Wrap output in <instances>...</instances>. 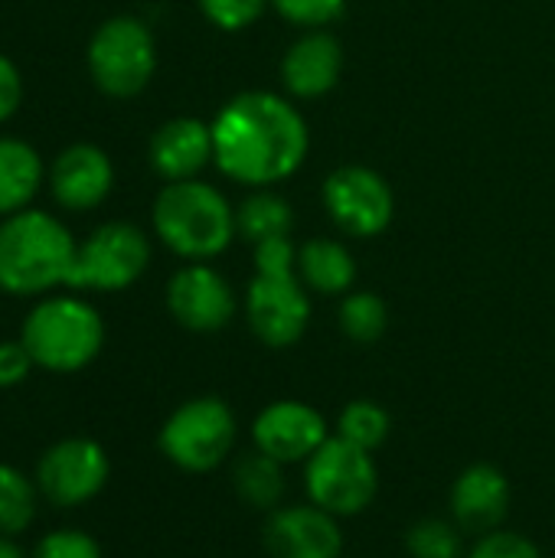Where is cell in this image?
<instances>
[{"label":"cell","mask_w":555,"mask_h":558,"mask_svg":"<svg viewBox=\"0 0 555 558\" xmlns=\"http://www.w3.org/2000/svg\"><path fill=\"white\" fill-rule=\"evenodd\" d=\"M389 428H393L389 412H386L379 402H370V399L350 402V405L340 412V418H337V435H340L343 441H350V445L370 451V454L389 438Z\"/></svg>","instance_id":"cell-25"},{"label":"cell","mask_w":555,"mask_h":558,"mask_svg":"<svg viewBox=\"0 0 555 558\" xmlns=\"http://www.w3.org/2000/svg\"><path fill=\"white\" fill-rule=\"evenodd\" d=\"M150 265V242L131 222H105L75 248L65 288L114 294L131 288Z\"/></svg>","instance_id":"cell-9"},{"label":"cell","mask_w":555,"mask_h":558,"mask_svg":"<svg viewBox=\"0 0 555 558\" xmlns=\"http://www.w3.org/2000/svg\"><path fill=\"white\" fill-rule=\"evenodd\" d=\"M39 487L23 471L0 464V536H23L39 513Z\"/></svg>","instance_id":"cell-23"},{"label":"cell","mask_w":555,"mask_h":558,"mask_svg":"<svg viewBox=\"0 0 555 558\" xmlns=\"http://www.w3.org/2000/svg\"><path fill=\"white\" fill-rule=\"evenodd\" d=\"M111 477V461L105 448L92 438H62L49 445L33 471L39 497L59 510L82 507L95 500Z\"/></svg>","instance_id":"cell-11"},{"label":"cell","mask_w":555,"mask_h":558,"mask_svg":"<svg viewBox=\"0 0 555 558\" xmlns=\"http://www.w3.org/2000/svg\"><path fill=\"white\" fill-rule=\"evenodd\" d=\"M0 558H29V556L20 549V543H16V539H10V536H0Z\"/></svg>","instance_id":"cell-33"},{"label":"cell","mask_w":555,"mask_h":558,"mask_svg":"<svg viewBox=\"0 0 555 558\" xmlns=\"http://www.w3.org/2000/svg\"><path fill=\"white\" fill-rule=\"evenodd\" d=\"M406 549L412 558H461V536L445 520H422L409 530Z\"/></svg>","instance_id":"cell-26"},{"label":"cell","mask_w":555,"mask_h":558,"mask_svg":"<svg viewBox=\"0 0 555 558\" xmlns=\"http://www.w3.org/2000/svg\"><path fill=\"white\" fill-rule=\"evenodd\" d=\"M272 0H200L203 16L222 33H242L262 20Z\"/></svg>","instance_id":"cell-27"},{"label":"cell","mask_w":555,"mask_h":558,"mask_svg":"<svg viewBox=\"0 0 555 558\" xmlns=\"http://www.w3.org/2000/svg\"><path fill=\"white\" fill-rule=\"evenodd\" d=\"M468 558H543V553L536 549V543H530L520 533L494 530V533L481 536V543Z\"/></svg>","instance_id":"cell-30"},{"label":"cell","mask_w":555,"mask_h":558,"mask_svg":"<svg viewBox=\"0 0 555 558\" xmlns=\"http://www.w3.org/2000/svg\"><path fill=\"white\" fill-rule=\"evenodd\" d=\"M232 484L236 494L252 507V510H278L285 490H288V477H285V464L268 458L265 451H249L236 461L232 468Z\"/></svg>","instance_id":"cell-22"},{"label":"cell","mask_w":555,"mask_h":558,"mask_svg":"<svg viewBox=\"0 0 555 558\" xmlns=\"http://www.w3.org/2000/svg\"><path fill=\"white\" fill-rule=\"evenodd\" d=\"M265 549L272 558H340L343 530L334 513L314 504L278 507L265 523Z\"/></svg>","instance_id":"cell-14"},{"label":"cell","mask_w":555,"mask_h":558,"mask_svg":"<svg viewBox=\"0 0 555 558\" xmlns=\"http://www.w3.org/2000/svg\"><path fill=\"white\" fill-rule=\"evenodd\" d=\"M79 242L43 209H20L0 222V291L43 298L69 284Z\"/></svg>","instance_id":"cell-2"},{"label":"cell","mask_w":555,"mask_h":558,"mask_svg":"<svg viewBox=\"0 0 555 558\" xmlns=\"http://www.w3.org/2000/svg\"><path fill=\"white\" fill-rule=\"evenodd\" d=\"M36 369L29 350L23 347V340H3L0 343V389H13L20 383H26V376Z\"/></svg>","instance_id":"cell-31"},{"label":"cell","mask_w":555,"mask_h":558,"mask_svg":"<svg viewBox=\"0 0 555 558\" xmlns=\"http://www.w3.org/2000/svg\"><path fill=\"white\" fill-rule=\"evenodd\" d=\"M327 438L330 435H327L324 415L317 409H311L307 402H294V399L272 402L268 409L258 412V418L252 425L255 448L281 464L307 461Z\"/></svg>","instance_id":"cell-13"},{"label":"cell","mask_w":555,"mask_h":558,"mask_svg":"<svg viewBox=\"0 0 555 558\" xmlns=\"http://www.w3.org/2000/svg\"><path fill=\"white\" fill-rule=\"evenodd\" d=\"M43 186L39 154L16 137H0V219L29 209Z\"/></svg>","instance_id":"cell-20"},{"label":"cell","mask_w":555,"mask_h":558,"mask_svg":"<svg viewBox=\"0 0 555 558\" xmlns=\"http://www.w3.org/2000/svg\"><path fill=\"white\" fill-rule=\"evenodd\" d=\"M147 157L154 173L167 183L196 180L200 170L213 163V124L200 118H170L150 134Z\"/></svg>","instance_id":"cell-17"},{"label":"cell","mask_w":555,"mask_h":558,"mask_svg":"<svg viewBox=\"0 0 555 558\" xmlns=\"http://www.w3.org/2000/svg\"><path fill=\"white\" fill-rule=\"evenodd\" d=\"M343 72V46L327 29H304L281 56V85L291 98H324Z\"/></svg>","instance_id":"cell-16"},{"label":"cell","mask_w":555,"mask_h":558,"mask_svg":"<svg viewBox=\"0 0 555 558\" xmlns=\"http://www.w3.org/2000/svg\"><path fill=\"white\" fill-rule=\"evenodd\" d=\"M245 320L252 333L275 350L294 347L311 324V298L298 278V248L291 239L255 245V278L245 291Z\"/></svg>","instance_id":"cell-3"},{"label":"cell","mask_w":555,"mask_h":558,"mask_svg":"<svg viewBox=\"0 0 555 558\" xmlns=\"http://www.w3.org/2000/svg\"><path fill=\"white\" fill-rule=\"evenodd\" d=\"M307 147L304 114L275 92H239L213 118V163L249 190H268L298 173Z\"/></svg>","instance_id":"cell-1"},{"label":"cell","mask_w":555,"mask_h":558,"mask_svg":"<svg viewBox=\"0 0 555 558\" xmlns=\"http://www.w3.org/2000/svg\"><path fill=\"white\" fill-rule=\"evenodd\" d=\"M304 490L314 507L334 513L337 520L360 517L379 490V471L370 451L337 435L304 461Z\"/></svg>","instance_id":"cell-8"},{"label":"cell","mask_w":555,"mask_h":558,"mask_svg":"<svg viewBox=\"0 0 555 558\" xmlns=\"http://www.w3.org/2000/svg\"><path fill=\"white\" fill-rule=\"evenodd\" d=\"M20 101H23V78H20V69L0 52V124H3L7 118L16 114Z\"/></svg>","instance_id":"cell-32"},{"label":"cell","mask_w":555,"mask_h":558,"mask_svg":"<svg viewBox=\"0 0 555 558\" xmlns=\"http://www.w3.org/2000/svg\"><path fill=\"white\" fill-rule=\"evenodd\" d=\"M114 186L111 157L95 144H72L65 147L49 170L52 199L69 213H88L105 203Z\"/></svg>","instance_id":"cell-15"},{"label":"cell","mask_w":555,"mask_h":558,"mask_svg":"<svg viewBox=\"0 0 555 558\" xmlns=\"http://www.w3.org/2000/svg\"><path fill=\"white\" fill-rule=\"evenodd\" d=\"M167 311L193 333H216L236 317V291L216 268L190 262L167 281Z\"/></svg>","instance_id":"cell-12"},{"label":"cell","mask_w":555,"mask_h":558,"mask_svg":"<svg viewBox=\"0 0 555 558\" xmlns=\"http://www.w3.org/2000/svg\"><path fill=\"white\" fill-rule=\"evenodd\" d=\"M20 340L39 369L69 376L98 360L105 347V320L75 294H49L23 317Z\"/></svg>","instance_id":"cell-5"},{"label":"cell","mask_w":555,"mask_h":558,"mask_svg":"<svg viewBox=\"0 0 555 558\" xmlns=\"http://www.w3.org/2000/svg\"><path fill=\"white\" fill-rule=\"evenodd\" d=\"M29 558H101V546L95 543V536H88L85 530H52L46 533L36 546Z\"/></svg>","instance_id":"cell-29"},{"label":"cell","mask_w":555,"mask_h":558,"mask_svg":"<svg viewBox=\"0 0 555 558\" xmlns=\"http://www.w3.org/2000/svg\"><path fill=\"white\" fill-rule=\"evenodd\" d=\"M278 16L301 29H324L343 16L347 0H272Z\"/></svg>","instance_id":"cell-28"},{"label":"cell","mask_w":555,"mask_h":558,"mask_svg":"<svg viewBox=\"0 0 555 558\" xmlns=\"http://www.w3.org/2000/svg\"><path fill=\"white\" fill-rule=\"evenodd\" d=\"M150 219L157 239L186 262L216 258L239 235L232 203L203 180L167 183L154 199Z\"/></svg>","instance_id":"cell-4"},{"label":"cell","mask_w":555,"mask_h":558,"mask_svg":"<svg viewBox=\"0 0 555 558\" xmlns=\"http://www.w3.org/2000/svg\"><path fill=\"white\" fill-rule=\"evenodd\" d=\"M337 320L353 343H376L389 327V307L373 291H353L343 298Z\"/></svg>","instance_id":"cell-24"},{"label":"cell","mask_w":555,"mask_h":558,"mask_svg":"<svg viewBox=\"0 0 555 558\" xmlns=\"http://www.w3.org/2000/svg\"><path fill=\"white\" fill-rule=\"evenodd\" d=\"M157 441L173 468L186 474H206L232 454L236 415L222 399L200 396L170 412Z\"/></svg>","instance_id":"cell-7"},{"label":"cell","mask_w":555,"mask_h":558,"mask_svg":"<svg viewBox=\"0 0 555 558\" xmlns=\"http://www.w3.org/2000/svg\"><path fill=\"white\" fill-rule=\"evenodd\" d=\"M298 278L307 291L337 298L357 281V262L350 248L337 239H311L298 248Z\"/></svg>","instance_id":"cell-19"},{"label":"cell","mask_w":555,"mask_h":558,"mask_svg":"<svg viewBox=\"0 0 555 558\" xmlns=\"http://www.w3.org/2000/svg\"><path fill=\"white\" fill-rule=\"evenodd\" d=\"M157 69V43L144 20L111 16L88 39L92 82L111 98L141 95Z\"/></svg>","instance_id":"cell-6"},{"label":"cell","mask_w":555,"mask_h":558,"mask_svg":"<svg viewBox=\"0 0 555 558\" xmlns=\"http://www.w3.org/2000/svg\"><path fill=\"white\" fill-rule=\"evenodd\" d=\"M236 229L252 245H262L272 239H291V229H294L291 203L272 190H252L236 209Z\"/></svg>","instance_id":"cell-21"},{"label":"cell","mask_w":555,"mask_h":558,"mask_svg":"<svg viewBox=\"0 0 555 558\" xmlns=\"http://www.w3.org/2000/svg\"><path fill=\"white\" fill-rule=\"evenodd\" d=\"M510 510V481L494 464L468 468L451 487V513L468 533H494L500 530Z\"/></svg>","instance_id":"cell-18"},{"label":"cell","mask_w":555,"mask_h":558,"mask_svg":"<svg viewBox=\"0 0 555 558\" xmlns=\"http://www.w3.org/2000/svg\"><path fill=\"white\" fill-rule=\"evenodd\" d=\"M324 209L330 222L353 235V239H376L393 226L396 216V196L393 186L386 183L383 173L363 167V163H347L337 167L321 190Z\"/></svg>","instance_id":"cell-10"}]
</instances>
